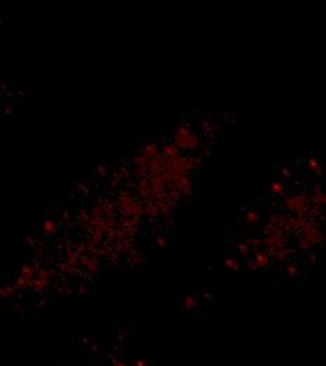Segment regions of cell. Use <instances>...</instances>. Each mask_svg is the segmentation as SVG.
Instances as JSON below:
<instances>
[{
  "label": "cell",
  "instance_id": "cell-3",
  "mask_svg": "<svg viewBox=\"0 0 326 366\" xmlns=\"http://www.w3.org/2000/svg\"><path fill=\"white\" fill-rule=\"evenodd\" d=\"M284 190V186L281 185L280 182H274L273 185H271V192L276 193V194H280V193H283Z\"/></svg>",
  "mask_w": 326,
  "mask_h": 366
},
{
  "label": "cell",
  "instance_id": "cell-1",
  "mask_svg": "<svg viewBox=\"0 0 326 366\" xmlns=\"http://www.w3.org/2000/svg\"><path fill=\"white\" fill-rule=\"evenodd\" d=\"M176 141L177 142L180 144V145H183V146H186V148H191V146H194L195 145V138L193 137L191 134H190L189 131H179L177 132V137H176Z\"/></svg>",
  "mask_w": 326,
  "mask_h": 366
},
{
  "label": "cell",
  "instance_id": "cell-5",
  "mask_svg": "<svg viewBox=\"0 0 326 366\" xmlns=\"http://www.w3.org/2000/svg\"><path fill=\"white\" fill-rule=\"evenodd\" d=\"M257 218H259V216H257L256 211H249V213H247V220H249L250 223H252V221H257Z\"/></svg>",
  "mask_w": 326,
  "mask_h": 366
},
{
  "label": "cell",
  "instance_id": "cell-6",
  "mask_svg": "<svg viewBox=\"0 0 326 366\" xmlns=\"http://www.w3.org/2000/svg\"><path fill=\"white\" fill-rule=\"evenodd\" d=\"M228 266H232V268H235V269H238V266H236V261H231V259H228Z\"/></svg>",
  "mask_w": 326,
  "mask_h": 366
},
{
  "label": "cell",
  "instance_id": "cell-2",
  "mask_svg": "<svg viewBox=\"0 0 326 366\" xmlns=\"http://www.w3.org/2000/svg\"><path fill=\"white\" fill-rule=\"evenodd\" d=\"M308 168L311 169L312 172H315V173H320V163H319V161L315 158L308 159Z\"/></svg>",
  "mask_w": 326,
  "mask_h": 366
},
{
  "label": "cell",
  "instance_id": "cell-4",
  "mask_svg": "<svg viewBox=\"0 0 326 366\" xmlns=\"http://www.w3.org/2000/svg\"><path fill=\"white\" fill-rule=\"evenodd\" d=\"M155 152H156V146L155 145H149L146 150H145V156H150V155L153 156L155 155Z\"/></svg>",
  "mask_w": 326,
  "mask_h": 366
}]
</instances>
